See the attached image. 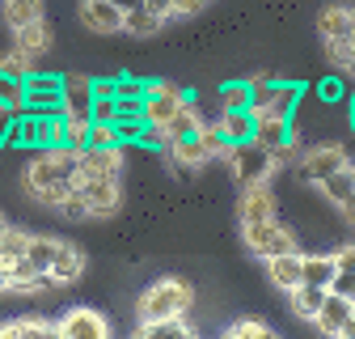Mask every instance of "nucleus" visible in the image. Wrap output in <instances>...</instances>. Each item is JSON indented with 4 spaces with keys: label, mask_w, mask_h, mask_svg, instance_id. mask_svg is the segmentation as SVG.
I'll list each match as a JSON object with an SVG mask.
<instances>
[{
    "label": "nucleus",
    "mask_w": 355,
    "mask_h": 339,
    "mask_svg": "<svg viewBox=\"0 0 355 339\" xmlns=\"http://www.w3.org/2000/svg\"><path fill=\"white\" fill-rule=\"evenodd\" d=\"M216 127H220V136H225L229 144L254 140V110H250V106H241V110H220Z\"/></svg>",
    "instance_id": "nucleus-20"
},
{
    "label": "nucleus",
    "mask_w": 355,
    "mask_h": 339,
    "mask_svg": "<svg viewBox=\"0 0 355 339\" xmlns=\"http://www.w3.org/2000/svg\"><path fill=\"white\" fill-rule=\"evenodd\" d=\"M229 335H233V339H262V335H271V326L258 322V318H241V322L229 326Z\"/></svg>",
    "instance_id": "nucleus-34"
},
{
    "label": "nucleus",
    "mask_w": 355,
    "mask_h": 339,
    "mask_svg": "<svg viewBox=\"0 0 355 339\" xmlns=\"http://www.w3.org/2000/svg\"><path fill=\"white\" fill-rule=\"evenodd\" d=\"M254 140L262 149H271L275 165H288L296 157V132H292V119H279V115H258L254 119Z\"/></svg>",
    "instance_id": "nucleus-5"
},
{
    "label": "nucleus",
    "mask_w": 355,
    "mask_h": 339,
    "mask_svg": "<svg viewBox=\"0 0 355 339\" xmlns=\"http://www.w3.org/2000/svg\"><path fill=\"white\" fill-rule=\"evenodd\" d=\"M17 335H55V322H47V318H9V322H0V339H17Z\"/></svg>",
    "instance_id": "nucleus-28"
},
{
    "label": "nucleus",
    "mask_w": 355,
    "mask_h": 339,
    "mask_svg": "<svg viewBox=\"0 0 355 339\" xmlns=\"http://www.w3.org/2000/svg\"><path fill=\"white\" fill-rule=\"evenodd\" d=\"M38 17H42V0H5V26L9 30H21Z\"/></svg>",
    "instance_id": "nucleus-26"
},
{
    "label": "nucleus",
    "mask_w": 355,
    "mask_h": 339,
    "mask_svg": "<svg viewBox=\"0 0 355 339\" xmlns=\"http://www.w3.org/2000/svg\"><path fill=\"white\" fill-rule=\"evenodd\" d=\"M5 229H9V225H5V217H0V238H5Z\"/></svg>",
    "instance_id": "nucleus-45"
},
{
    "label": "nucleus",
    "mask_w": 355,
    "mask_h": 339,
    "mask_svg": "<svg viewBox=\"0 0 355 339\" xmlns=\"http://www.w3.org/2000/svg\"><path fill=\"white\" fill-rule=\"evenodd\" d=\"M199 127H203V115H199V106H195V102H182V106H178V110H173V115L161 123V132H165V149H169L173 140H187V136H195Z\"/></svg>",
    "instance_id": "nucleus-18"
},
{
    "label": "nucleus",
    "mask_w": 355,
    "mask_h": 339,
    "mask_svg": "<svg viewBox=\"0 0 355 339\" xmlns=\"http://www.w3.org/2000/svg\"><path fill=\"white\" fill-rule=\"evenodd\" d=\"M0 292H9V272H5V263H0Z\"/></svg>",
    "instance_id": "nucleus-41"
},
{
    "label": "nucleus",
    "mask_w": 355,
    "mask_h": 339,
    "mask_svg": "<svg viewBox=\"0 0 355 339\" xmlns=\"http://www.w3.org/2000/svg\"><path fill=\"white\" fill-rule=\"evenodd\" d=\"M241 191H245V195H241V208H237L241 229L275 217V195H271V187H266V183H254V187H241Z\"/></svg>",
    "instance_id": "nucleus-14"
},
{
    "label": "nucleus",
    "mask_w": 355,
    "mask_h": 339,
    "mask_svg": "<svg viewBox=\"0 0 355 339\" xmlns=\"http://www.w3.org/2000/svg\"><path fill=\"white\" fill-rule=\"evenodd\" d=\"M191 301H195V288H191L187 280L165 276V280H157V284L144 288V297H140V322H157V318L187 314Z\"/></svg>",
    "instance_id": "nucleus-2"
},
{
    "label": "nucleus",
    "mask_w": 355,
    "mask_h": 339,
    "mask_svg": "<svg viewBox=\"0 0 355 339\" xmlns=\"http://www.w3.org/2000/svg\"><path fill=\"white\" fill-rule=\"evenodd\" d=\"M318 94H322V102H338L343 98V81H322Z\"/></svg>",
    "instance_id": "nucleus-39"
},
{
    "label": "nucleus",
    "mask_w": 355,
    "mask_h": 339,
    "mask_svg": "<svg viewBox=\"0 0 355 339\" xmlns=\"http://www.w3.org/2000/svg\"><path fill=\"white\" fill-rule=\"evenodd\" d=\"M343 335H351V339H355V314L347 318V326H343Z\"/></svg>",
    "instance_id": "nucleus-42"
},
{
    "label": "nucleus",
    "mask_w": 355,
    "mask_h": 339,
    "mask_svg": "<svg viewBox=\"0 0 355 339\" xmlns=\"http://www.w3.org/2000/svg\"><path fill=\"white\" fill-rule=\"evenodd\" d=\"M355 267V246H338L334 250V272H351Z\"/></svg>",
    "instance_id": "nucleus-38"
},
{
    "label": "nucleus",
    "mask_w": 355,
    "mask_h": 339,
    "mask_svg": "<svg viewBox=\"0 0 355 339\" xmlns=\"http://www.w3.org/2000/svg\"><path fill=\"white\" fill-rule=\"evenodd\" d=\"M351 123H355V94H351Z\"/></svg>",
    "instance_id": "nucleus-44"
},
{
    "label": "nucleus",
    "mask_w": 355,
    "mask_h": 339,
    "mask_svg": "<svg viewBox=\"0 0 355 339\" xmlns=\"http://www.w3.org/2000/svg\"><path fill=\"white\" fill-rule=\"evenodd\" d=\"M347 165V149L343 144H318V149H309V153H300V161H296V179L300 183H309V187H322L334 170H343Z\"/></svg>",
    "instance_id": "nucleus-9"
},
{
    "label": "nucleus",
    "mask_w": 355,
    "mask_h": 339,
    "mask_svg": "<svg viewBox=\"0 0 355 339\" xmlns=\"http://www.w3.org/2000/svg\"><path fill=\"white\" fill-rule=\"evenodd\" d=\"M250 85H254V94H250V110H254V119H258V115L292 119V110L300 106V85L271 81V76H254Z\"/></svg>",
    "instance_id": "nucleus-4"
},
{
    "label": "nucleus",
    "mask_w": 355,
    "mask_h": 339,
    "mask_svg": "<svg viewBox=\"0 0 355 339\" xmlns=\"http://www.w3.org/2000/svg\"><path fill=\"white\" fill-rule=\"evenodd\" d=\"M13 47L21 51V56H30V60H38L42 51L51 47V26H47V17H38V22H30V26H21V30H13Z\"/></svg>",
    "instance_id": "nucleus-19"
},
{
    "label": "nucleus",
    "mask_w": 355,
    "mask_h": 339,
    "mask_svg": "<svg viewBox=\"0 0 355 339\" xmlns=\"http://www.w3.org/2000/svg\"><path fill=\"white\" fill-rule=\"evenodd\" d=\"M68 119H94V76H64V106H60Z\"/></svg>",
    "instance_id": "nucleus-13"
},
{
    "label": "nucleus",
    "mask_w": 355,
    "mask_h": 339,
    "mask_svg": "<svg viewBox=\"0 0 355 339\" xmlns=\"http://www.w3.org/2000/svg\"><path fill=\"white\" fill-rule=\"evenodd\" d=\"M76 191L89 208V217H114L123 208V187L114 174H94V179H76Z\"/></svg>",
    "instance_id": "nucleus-8"
},
{
    "label": "nucleus",
    "mask_w": 355,
    "mask_h": 339,
    "mask_svg": "<svg viewBox=\"0 0 355 339\" xmlns=\"http://www.w3.org/2000/svg\"><path fill=\"white\" fill-rule=\"evenodd\" d=\"M76 161H80V149H68V144H51V149H38V157L26 165V179L21 187L47 208H60L64 195L76 187Z\"/></svg>",
    "instance_id": "nucleus-1"
},
{
    "label": "nucleus",
    "mask_w": 355,
    "mask_h": 339,
    "mask_svg": "<svg viewBox=\"0 0 355 339\" xmlns=\"http://www.w3.org/2000/svg\"><path fill=\"white\" fill-rule=\"evenodd\" d=\"M351 314H355V301H351V297H343V292H326L322 310L313 314V326H318L322 335H343V326H347Z\"/></svg>",
    "instance_id": "nucleus-16"
},
{
    "label": "nucleus",
    "mask_w": 355,
    "mask_h": 339,
    "mask_svg": "<svg viewBox=\"0 0 355 339\" xmlns=\"http://www.w3.org/2000/svg\"><path fill=\"white\" fill-rule=\"evenodd\" d=\"M334 208H338V217H343V221H347V225L355 229V191H351V195H347L343 204H334Z\"/></svg>",
    "instance_id": "nucleus-40"
},
{
    "label": "nucleus",
    "mask_w": 355,
    "mask_h": 339,
    "mask_svg": "<svg viewBox=\"0 0 355 339\" xmlns=\"http://www.w3.org/2000/svg\"><path fill=\"white\" fill-rule=\"evenodd\" d=\"M26 246H30V233L26 229H5V238H0V263H17V259H26Z\"/></svg>",
    "instance_id": "nucleus-29"
},
{
    "label": "nucleus",
    "mask_w": 355,
    "mask_h": 339,
    "mask_svg": "<svg viewBox=\"0 0 355 339\" xmlns=\"http://www.w3.org/2000/svg\"><path fill=\"white\" fill-rule=\"evenodd\" d=\"M80 272H85V254H80L72 242H60V246H55V259H51V267H47L51 284H55V288H60V284H76Z\"/></svg>",
    "instance_id": "nucleus-17"
},
{
    "label": "nucleus",
    "mask_w": 355,
    "mask_h": 339,
    "mask_svg": "<svg viewBox=\"0 0 355 339\" xmlns=\"http://www.w3.org/2000/svg\"><path fill=\"white\" fill-rule=\"evenodd\" d=\"M326 284H309V280H300L288 297H292V314L296 318H304V322H313V314L322 310V301H326Z\"/></svg>",
    "instance_id": "nucleus-21"
},
{
    "label": "nucleus",
    "mask_w": 355,
    "mask_h": 339,
    "mask_svg": "<svg viewBox=\"0 0 355 339\" xmlns=\"http://www.w3.org/2000/svg\"><path fill=\"white\" fill-rule=\"evenodd\" d=\"M0 110H9V115L26 110V72H5L0 68Z\"/></svg>",
    "instance_id": "nucleus-24"
},
{
    "label": "nucleus",
    "mask_w": 355,
    "mask_h": 339,
    "mask_svg": "<svg viewBox=\"0 0 355 339\" xmlns=\"http://www.w3.org/2000/svg\"><path fill=\"white\" fill-rule=\"evenodd\" d=\"M60 106H64V76H38V72H26V110L55 115Z\"/></svg>",
    "instance_id": "nucleus-11"
},
{
    "label": "nucleus",
    "mask_w": 355,
    "mask_h": 339,
    "mask_svg": "<svg viewBox=\"0 0 355 339\" xmlns=\"http://www.w3.org/2000/svg\"><path fill=\"white\" fill-rule=\"evenodd\" d=\"M182 102H191V94L182 90V85H173V81H148L144 85V98H140V115H144V123L161 127Z\"/></svg>",
    "instance_id": "nucleus-7"
},
{
    "label": "nucleus",
    "mask_w": 355,
    "mask_h": 339,
    "mask_svg": "<svg viewBox=\"0 0 355 339\" xmlns=\"http://www.w3.org/2000/svg\"><path fill=\"white\" fill-rule=\"evenodd\" d=\"M55 335H64V339H106L110 335V322H106V314L89 310V306H72L55 322Z\"/></svg>",
    "instance_id": "nucleus-10"
},
{
    "label": "nucleus",
    "mask_w": 355,
    "mask_h": 339,
    "mask_svg": "<svg viewBox=\"0 0 355 339\" xmlns=\"http://www.w3.org/2000/svg\"><path fill=\"white\" fill-rule=\"evenodd\" d=\"M136 335H148V339H153V335H161V339H165V335H191V322H187V314H173V318L140 322V326H136Z\"/></svg>",
    "instance_id": "nucleus-30"
},
{
    "label": "nucleus",
    "mask_w": 355,
    "mask_h": 339,
    "mask_svg": "<svg viewBox=\"0 0 355 339\" xmlns=\"http://www.w3.org/2000/svg\"><path fill=\"white\" fill-rule=\"evenodd\" d=\"M351 38H355V9H351Z\"/></svg>",
    "instance_id": "nucleus-43"
},
{
    "label": "nucleus",
    "mask_w": 355,
    "mask_h": 339,
    "mask_svg": "<svg viewBox=\"0 0 355 339\" xmlns=\"http://www.w3.org/2000/svg\"><path fill=\"white\" fill-rule=\"evenodd\" d=\"M318 30L326 42H347L351 38V9L347 5H326L318 13Z\"/></svg>",
    "instance_id": "nucleus-22"
},
{
    "label": "nucleus",
    "mask_w": 355,
    "mask_h": 339,
    "mask_svg": "<svg viewBox=\"0 0 355 339\" xmlns=\"http://www.w3.org/2000/svg\"><path fill=\"white\" fill-rule=\"evenodd\" d=\"M80 22L98 34H123V9L114 0H80Z\"/></svg>",
    "instance_id": "nucleus-15"
},
{
    "label": "nucleus",
    "mask_w": 355,
    "mask_h": 339,
    "mask_svg": "<svg viewBox=\"0 0 355 339\" xmlns=\"http://www.w3.org/2000/svg\"><path fill=\"white\" fill-rule=\"evenodd\" d=\"M318 191H322V195H326L330 204H343V199H347V195L355 191V165L347 161L343 170H334V174H330V179H326V183L318 187Z\"/></svg>",
    "instance_id": "nucleus-25"
},
{
    "label": "nucleus",
    "mask_w": 355,
    "mask_h": 339,
    "mask_svg": "<svg viewBox=\"0 0 355 339\" xmlns=\"http://www.w3.org/2000/svg\"><path fill=\"white\" fill-rule=\"evenodd\" d=\"M161 26H165V17L153 13L148 5H136V9L123 13V34H131V38H153Z\"/></svg>",
    "instance_id": "nucleus-23"
},
{
    "label": "nucleus",
    "mask_w": 355,
    "mask_h": 339,
    "mask_svg": "<svg viewBox=\"0 0 355 339\" xmlns=\"http://www.w3.org/2000/svg\"><path fill=\"white\" fill-rule=\"evenodd\" d=\"M304 280L330 288V280H334V254H304Z\"/></svg>",
    "instance_id": "nucleus-32"
},
{
    "label": "nucleus",
    "mask_w": 355,
    "mask_h": 339,
    "mask_svg": "<svg viewBox=\"0 0 355 339\" xmlns=\"http://www.w3.org/2000/svg\"><path fill=\"white\" fill-rule=\"evenodd\" d=\"M55 246H60V238H51V233H30L26 259H30L38 272H47V267H51V259H55Z\"/></svg>",
    "instance_id": "nucleus-27"
},
{
    "label": "nucleus",
    "mask_w": 355,
    "mask_h": 339,
    "mask_svg": "<svg viewBox=\"0 0 355 339\" xmlns=\"http://www.w3.org/2000/svg\"><path fill=\"white\" fill-rule=\"evenodd\" d=\"M330 292H343V297H351V301H355V267L351 272H334Z\"/></svg>",
    "instance_id": "nucleus-36"
},
{
    "label": "nucleus",
    "mask_w": 355,
    "mask_h": 339,
    "mask_svg": "<svg viewBox=\"0 0 355 339\" xmlns=\"http://www.w3.org/2000/svg\"><path fill=\"white\" fill-rule=\"evenodd\" d=\"M241 238H245L250 254H258V259H271V254L296 250V233H292V229H288L279 217H271V221H258V225H245V229H241Z\"/></svg>",
    "instance_id": "nucleus-6"
},
{
    "label": "nucleus",
    "mask_w": 355,
    "mask_h": 339,
    "mask_svg": "<svg viewBox=\"0 0 355 339\" xmlns=\"http://www.w3.org/2000/svg\"><path fill=\"white\" fill-rule=\"evenodd\" d=\"M229 170H233V179L237 187H254V183H271L275 174V157L271 149H262L258 140H241V144H229Z\"/></svg>",
    "instance_id": "nucleus-3"
},
{
    "label": "nucleus",
    "mask_w": 355,
    "mask_h": 339,
    "mask_svg": "<svg viewBox=\"0 0 355 339\" xmlns=\"http://www.w3.org/2000/svg\"><path fill=\"white\" fill-rule=\"evenodd\" d=\"M266 263V280H271L279 292H292L300 280H304V254L300 250H284V254H271Z\"/></svg>",
    "instance_id": "nucleus-12"
},
{
    "label": "nucleus",
    "mask_w": 355,
    "mask_h": 339,
    "mask_svg": "<svg viewBox=\"0 0 355 339\" xmlns=\"http://www.w3.org/2000/svg\"><path fill=\"white\" fill-rule=\"evenodd\" d=\"M119 115V98L114 94H94V119L98 123H114Z\"/></svg>",
    "instance_id": "nucleus-35"
},
{
    "label": "nucleus",
    "mask_w": 355,
    "mask_h": 339,
    "mask_svg": "<svg viewBox=\"0 0 355 339\" xmlns=\"http://www.w3.org/2000/svg\"><path fill=\"white\" fill-rule=\"evenodd\" d=\"M169 5H173V17H195L207 0H169Z\"/></svg>",
    "instance_id": "nucleus-37"
},
{
    "label": "nucleus",
    "mask_w": 355,
    "mask_h": 339,
    "mask_svg": "<svg viewBox=\"0 0 355 339\" xmlns=\"http://www.w3.org/2000/svg\"><path fill=\"white\" fill-rule=\"evenodd\" d=\"M250 94H254L250 81H225V85H220V110H241V106H250Z\"/></svg>",
    "instance_id": "nucleus-31"
},
{
    "label": "nucleus",
    "mask_w": 355,
    "mask_h": 339,
    "mask_svg": "<svg viewBox=\"0 0 355 339\" xmlns=\"http://www.w3.org/2000/svg\"><path fill=\"white\" fill-rule=\"evenodd\" d=\"M89 144H94V149H114V144H123L119 140V127L114 123H89Z\"/></svg>",
    "instance_id": "nucleus-33"
}]
</instances>
